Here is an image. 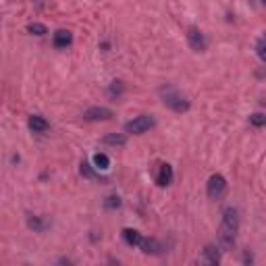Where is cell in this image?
Listing matches in <instances>:
<instances>
[{
  "label": "cell",
  "mask_w": 266,
  "mask_h": 266,
  "mask_svg": "<svg viewBox=\"0 0 266 266\" xmlns=\"http://www.w3.org/2000/svg\"><path fill=\"white\" fill-rule=\"evenodd\" d=\"M187 42L196 52H204L206 50V40H204V35H202V32H200L198 27H189L187 30Z\"/></svg>",
  "instance_id": "obj_6"
},
{
  "label": "cell",
  "mask_w": 266,
  "mask_h": 266,
  "mask_svg": "<svg viewBox=\"0 0 266 266\" xmlns=\"http://www.w3.org/2000/svg\"><path fill=\"white\" fill-rule=\"evenodd\" d=\"M71 42H73V33L66 32V30H59V32L54 33V37H52L54 48H66Z\"/></svg>",
  "instance_id": "obj_9"
},
{
  "label": "cell",
  "mask_w": 266,
  "mask_h": 266,
  "mask_svg": "<svg viewBox=\"0 0 266 266\" xmlns=\"http://www.w3.org/2000/svg\"><path fill=\"white\" fill-rule=\"evenodd\" d=\"M119 206H121V198H117V196L106 198V208H119Z\"/></svg>",
  "instance_id": "obj_20"
},
{
  "label": "cell",
  "mask_w": 266,
  "mask_h": 266,
  "mask_svg": "<svg viewBox=\"0 0 266 266\" xmlns=\"http://www.w3.org/2000/svg\"><path fill=\"white\" fill-rule=\"evenodd\" d=\"M154 125H156L154 117H150V115H139V117H135L133 121L127 123V125H125V131H127V133H133V135H141V133L150 131Z\"/></svg>",
  "instance_id": "obj_3"
},
{
  "label": "cell",
  "mask_w": 266,
  "mask_h": 266,
  "mask_svg": "<svg viewBox=\"0 0 266 266\" xmlns=\"http://www.w3.org/2000/svg\"><path fill=\"white\" fill-rule=\"evenodd\" d=\"M250 123L254 127H264L266 125V115H262V112H256V115L250 117Z\"/></svg>",
  "instance_id": "obj_18"
},
{
  "label": "cell",
  "mask_w": 266,
  "mask_h": 266,
  "mask_svg": "<svg viewBox=\"0 0 266 266\" xmlns=\"http://www.w3.org/2000/svg\"><path fill=\"white\" fill-rule=\"evenodd\" d=\"M139 248H141V252H144V254H152V256H160V254H163V250H165L163 243H160L158 239H144Z\"/></svg>",
  "instance_id": "obj_10"
},
{
  "label": "cell",
  "mask_w": 266,
  "mask_h": 266,
  "mask_svg": "<svg viewBox=\"0 0 266 266\" xmlns=\"http://www.w3.org/2000/svg\"><path fill=\"white\" fill-rule=\"evenodd\" d=\"M104 144H108V146H125L127 144V135L125 133H108L106 137H104Z\"/></svg>",
  "instance_id": "obj_13"
},
{
  "label": "cell",
  "mask_w": 266,
  "mask_h": 266,
  "mask_svg": "<svg viewBox=\"0 0 266 266\" xmlns=\"http://www.w3.org/2000/svg\"><path fill=\"white\" fill-rule=\"evenodd\" d=\"M218 250H221L218 245H206L204 252H202V262L218 264V262H221V252H218Z\"/></svg>",
  "instance_id": "obj_8"
},
{
  "label": "cell",
  "mask_w": 266,
  "mask_h": 266,
  "mask_svg": "<svg viewBox=\"0 0 266 266\" xmlns=\"http://www.w3.org/2000/svg\"><path fill=\"white\" fill-rule=\"evenodd\" d=\"M94 166H96L98 170H106L110 166V158L106 154H102V152H98V154H94Z\"/></svg>",
  "instance_id": "obj_14"
},
{
  "label": "cell",
  "mask_w": 266,
  "mask_h": 266,
  "mask_svg": "<svg viewBox=\"0 0 266 266\" xmlns=\"http://www.w3.org/2000/svg\"><path fill=\"white\" fill-rule=\"evenodd\" d=\"M160 98H163V104L165 106H168L170 110H175V112H185L189 110V102L179 94L175 88H160Z\"/></svg>",
  "instance_id": "obj_2"
},
{
  "label": "cell",
  "mask_w": 266,
  "mask_h": 266,
  "mask_svg": "<svg viewBox=\"0 0 266 266\" xmlns=\"http://www.w3.org/2000/svg\"><path fill=\"white\" fill-rule=\"evenodd\" d=\"M121 94H123V83H121V81H112L110 96H121Z\"/></svg>",
  "instance_id": "obj_19"
},
{
  "label": "cell",
  "mask_w": 266,
  "mask_h": 266,
  "mask_svg": "<svg viewBox=\"0 0 266 266\" xmlns=\"http://www.w3.org/2000/svg\"><path fill=\"white\" fill-rule=\"evenodd\" d=\"M262 4H264V6H266V0H262Z\"/></svg>",
  "instance_id": "obj_21"
},
{
  "label": "cell",
  "mask_w": 266,
  "mask_h": 266,
  "mask_svg": "<svg viewBox=\"0 0 266 266\" xmlns=\"http://www.w3.org/2000/svg\"><path fill=\"white\" fill-rule=\"evenodd\" d=\"M206 194L212 200H221L227 194V179L223 175H212L206 183Z\"/></svg>",
  "instance_id": "obj_4"
},
{
  "label": "cell",
  "mask_w": 266,
  "mask_h": 266,
  "mask_svg": "<svg viewBox=\"0 0 266 266\" xmlns=\"http://www.w3.org/2000/svg\"><path fill=\"white\" fill-rule=\"evenodd\" d=\"M27 32L33 33V35H46V33H48L46 25H42V23H32V25H27Z\"/></svg>",
  "instance_id": "obj_16"
},
{
  "label": "cell",
  "mask_w": 266,
  "mask_h": 266,
  "mask_svg": "<svg viewBox=\"0 0 266 266\" xmlns=\"http://www.w3.org/2000/svg\"><path fill=\"white\" fill-rule=\"evenodd\" d=\"M27 127H30L33 133H44V131H48L50 123L46 121L44 117H40V115H32L30 121H27Z\"/></svg>",
  "instance_id": "obj_7"
},
{
  "label": "cell",
  "mask_w": 266,
  "mask_h": 266,
  "mask_svg": "<svg viewBox=\"0 0 266 266\" xmlns=\"http://www.w3.org/2000/svg\"><path fill=\"white\" fill-rule=\"evenodd\" d=\"M27 225H30V229H33V231H44L46 229V223L40 221V216H27Z\"/></svg>",
  "instance_id": "obj_15"
},
{
  "label": "cell",
  "mask_w": 266,
  "mask_h": 266,
  "mask_svg": "<svg viewBox=\"0 0 266 266\" xmlns=\"http://www.w3.org/2000/svg\"><path fill=\"white\" fill-rule=\"evenodd\" d=\"M115 117V112L106 106H92L83 112V119L85 121H110Z\"/></svg>",
  "instance_id": "obj_5"
},
{
  "label": "cell",
  "mask_w": 266,
  "mask_h": 266,
  "mask_svg": "<svg viewBox=\"0 0 266 266\" xmlns=\"http://www.w3.org/2000/svg\"><path fill=\"white\" fill-rule=\"evenodd\" d=\"M256 52H258L260 61H264V63H266V35H264V37H260L258 44H256Z\"/></svg>",
  "instance_id": "obj_17"
},
{
  "label": "cell",
  "mask_w": 266,
  "mask_h": 266,
  "mask_svg": "<svg viewBox=\"0 0 266 266\" xmlns=\"http://www.w3.org/2000/svg\"><path fill=\"white\" fill-rule=\"evenodd\" d=\"M156 181H158V185H163V187L173 183V166L170 165H160V173L156 177Z\"/></svg>",
  "instance_id": "obj_12"
},
{
  "label": "cell",
  "mask_w": 266,
  "mask_h": 266,
  "mask_svg": "<svg viewBox=\"0 0 266 266\" xmlns=\"http://www.w3.org/2000/svg\"><path fill=\"white\" fill-rule=\"evenodd\" d=\"M237 231H239V212H237V208H227L223 212L221 229H218V248H221V252H229L235 245Z\"/></svg>",
  "instance_id": "obj_1"
},
{
  "label": "cell",
  "mask_w": 266,
  "mask_h": 266,
  "mask_svg": "<svg viewBox=\"0 0 266 266\" xmlns=\"http://www.w3.org/2000/svg\"><path fill=\"white\" fill-rule=\"evenodd\" d=\"M123 239H125V243L131 245V248H139L141 241H144V237H141V233L135 231V229H123Z\"/></svg>",
  "instance_id": "obj_11"
}]
</instances>
